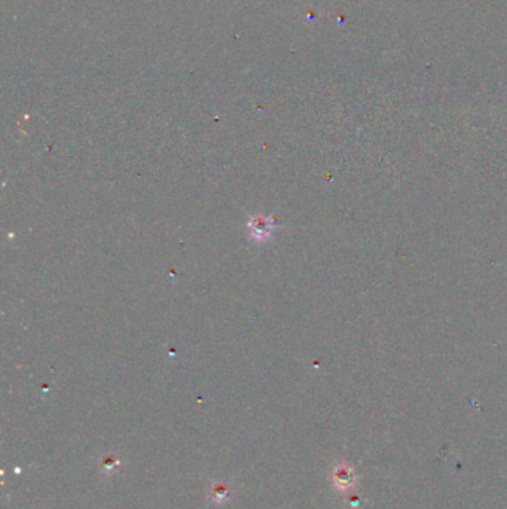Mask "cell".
<instances>
[{
    "instance_id": "6da1fadb",
    "label": "cell",
    "mask_w": 507,
    "mask_h": 509,
    "mask_svg": "<svg viewBox=\"0 0 507 509\" xmlns=\"http://www.w3.org/2000/svg\"><path fill=\"white\" fill-rule=\"evenodd\" d=\"M273 225H274V221L273 219H265V217H259V219H255L253 221V225H252V229H253V234L255 237L257 235L259 238H264L268 237L271 234V229H273Z\"/></svg>"
}]
</instances>
